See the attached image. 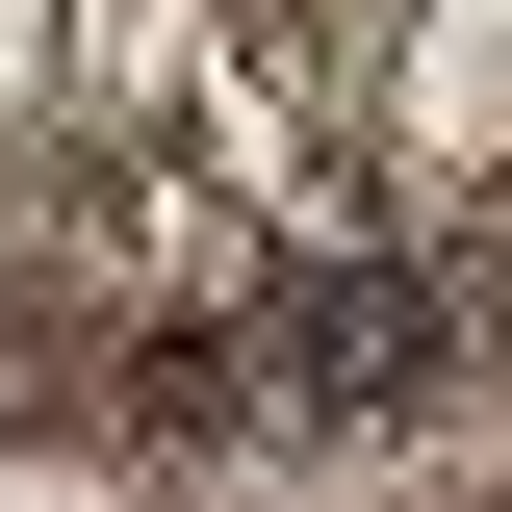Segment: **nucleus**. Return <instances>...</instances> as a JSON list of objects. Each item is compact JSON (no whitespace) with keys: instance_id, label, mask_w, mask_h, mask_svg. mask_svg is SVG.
<instances>
[{"instance_id":"nucleus-1","label":"nucleus","mask_w":512,"mask_h":512,"mask_svg":"<svg viewBox=\"0 0 512 512\" xmlns=\"http://www.w3.org/2000/svg\"><path fill=\"white\" fill-rule=\"evenodd\" d=\"M436 359H461V282H410V256H282V282H256V410H282V436H359V410H410Z\"/></svg>"}]
</instances>
